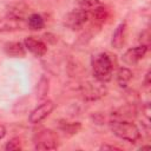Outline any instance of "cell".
Returning <instances> with one entry per match:
<instances>
[{"label": "cell", "instance_id": "1", "mask_svg": "<svg viewBox=\"0 0 151 151\" xmlns=\"http://www.w3.org/2000/svg\"><path fill=\"white\" fill-rule=\"evenodd\" d=\"M109 125L112 133L123 140L136 143L140 139L139 127L130 120H126L124 118H113L109 123Z\"/></svg>", "mask_w": 151, "mask_h": 151}, {"label": "cell", "instance_id": "2", "mask_svg": "<svg viewBox=\"0 0 151 151\" xmlns=\"http://www.w3.org/2000/svg\"><path fill=\"white\" fill-rule=\"evenodd\" d=\"M91 66H92V73L94 79L106 83L112 77L113 71V64L109 54L106 53H97L91 59Z\"/></svg>", "mask_w": 151, "mask_h": 151}, {"label": "cell", "instance_id": "3", "mask_svg": "<svg viewBox=\"0 0 151 151\" xmlns=\"http://www.w3.org/2000/svg\"><path fill=\"white\" fill-rule=\"evenodd\" d=\"M33 143L35 150H54L59 145V138L54 131L50 129H42L35 132Z\"/></svg>", "mask_w": 151, "mask_h": 151}, {"label": "cell", "instance_id": "4", "mask_svg": "<svg viewBox=\"0 0 151 151\" xmlns=\"http://www.w3.org/2000/svg\"><path fill=\"white\" fill-rule=\"evenodd\" d=\"M87 21H90L88 11L81 6L72 9L64 18L65 26H67L68 28H71L73 31H79V29L84 28V26Z\"/></svg>", "mask_w": 151, "mask_h": 151}, {"label": "cell", "instance_id": "5", "mask_svg": "<svg viewBox=\"0 0 151 151\" xmlns=\"http://www.w3.org/2000/svg\"><path fill=\"white\" fill-rule=\"evenodd\" d=\"M104 83L96 79V81H87L81 85V94L87 100H96L103 96H105V86H103Z\"/></svg>", "mask_w": 151, "mask_h": 151}, {"label": "cell", "instance_id": "6", "mask_svg": "<svg viewBox=\"0 0 151 151\" xmlns=\"http://www.w3.org/2000/svg\"><path fill=\"white\" fill-rule=\"evenodd\" d=\"M53 110H54V103L52 100H46V101L41 103L39 106H37L29 113L28 120L32 124H38V123L42 122L46 117H48Z\"/></svg>", "mask_w": 151, "mask_h": 151}, {"label": "cell", "instance_id": "7", "mask_svg": "<svg viewBox=\"0 0 151 151\" xmlns=\"http://www.w3.org/2000/svg\"><path fill=\"white\" fill-rule=\"evenodd\" d=\"M147 47H149V45L142 44V45H139V46L129 48V50H126L125 53L123 54L122 60H123L126 65H136L139 60H142V59L144 58V55H145L146 52H147Z\"/></svg>", "mask_w": 151, "mask_h": 151}, {"label": "cell", "instance_id": "8", "mask_svg": "<svg viewBox=\"0 0 151 151\" xmlns=\"http://www.w3.org/2000/svg\"><path fill=\"white\" fill-rule=\"evenodd\" d=\"M87 11H88V14H90V20L92 21L93 25H96L98 27L101 26L106 21V19L109 18L107 8L104 5H101L100 2H98L93 7L88 8Z\"/></svg>", "mask_w": 151, "mask_h": 151}, {"label": "cell", "instance_id": "9", "mask_svg": "<svg viewBox=\"0 0 151 151\" xmlns=\"http://www.w3.org/2000/svg\"><path fill=\"white\" fill-rule=\"evenodd\" d=\"M24 46H25V48L27 51H29L35 57H42L47 52L46 44L42 40L37 39L35 37H27V38H25Z\"/></svg>", "mask_w": 151, "mask_h": 151}, {"label": "cell", "instance_id": "10", "mask_svg": "<svg viewBox=\"0 0 151 151\" xmlns=\"http://www.w3.org/2000/svg\"><path fill=\"white\" fill-rule=\"evenodd\" d=\"M125 37H126V24L125 22H120L116 27V29H114V32L112 34V39H111L112 47L117 48V50L122 48L124 46V44H125Z\"/></svg>", "mask_w": 151, "mask_h": 151}, {"label": "cell", "instance_id": "11", "mask_svg": "<svg viewBox=\"0 0 151 151\" xmlns=\"http://www.w3.org/2000/svg\"><path fill=\"white\" fill-rule=\"evenodd\" d=\"M25 46L22 42L19 41H12V42H7L5 45V52L7 55L9 57H24L25 55Z\"/></svg>", "mask_w": 151, "mask_h": 151}, {"label": "cell", "instance_id": "12", "mask_svg": "<svg viewBox=\"0 0 151 151\" xmlns=\"http://www.w3.org/2000/svg\"><path fill=\"white\" fill-rule=\"evenodd\" d=\"M27 26L32 31H40L45 26V20H44V18L40 14L32 13L27 18Z\"/></svg>", "mask_w": 151, "mask_h": 151}, {"label": "cell", "instance_id": "13", "mask_svg": "<svg viewBox=\"0 0 151 151\" xmlns=\"http://www.w3.org/2000/svg\"><path fill=\"white\" fill-rule=\"evenodd\" d=\"M132 79V71L127 67H120L117 72V83L120 87H126Z\"/></svg>", "mask_w": 151, "mask_h": 151}, {"label": "cell", "instance_id": "14", "mask_svg": "<svg viewBox=\"0 0 151 151\" xmlns=\"http://www.w3.org/2000/svg\"><path fill=\"white\" fill-rule=\"evenodd\" d=\"M59 127L66 132V133H70V134H74V133H78V131L80 130L81 125L78 123V122H65V120H61L59 123Z\"/></svg>", "mask_w": 151, "mask_h": 151}, {"label": "cell", "instance_id": "15", "mask_svg": "<svg viewBox=\"0 0 151 151\" xmlns=\"http://www.w3.org/2000/svg\"><path fill=\"white\" fill-rule=\"evenodd\" d=\"M48 92V79L46 77H41L37 84V98L42 99L46 97Z\"/></svg>", "mask_w": 151, "mask_h": 151}, {"label": "cell", "instance_id": "16", "mask_svg": "<svg viewBox=\"0 0 151 151\" xmlns=\"http://www.w3.org/2000/svg\"><path fill=\"white\" fill-rule=\"evenodd\" d=\"M5 149L6 150H20L21 149V142L18 137H14L12 138L11 140L7 142V144L5 145Z\"/></svg>", "mask_w": 151, "mask_h": 151}, {"label": "cell", "instance_id": "17", "mask_svg": "<svg viewBox=\"0 0 151 151\" xmlns=\"http://www.w3.org/2000/svg\"><path fill=\"white\" fill-rule=\"evenodd\" d=\"M5 136H6V129L4 125L0 124V139H2Z\"/></svg>", "mask_w": 151, "mask_h": 151}, {"label": "cell", "instance_id": "18", "mask_svg": "<svg viewBox=\"0 0 151 151\" xmlns=\"http://www.w3.org/2000/svg\"><path fill=\"white\" fill-rule=\"evenodd\" d=\"M144 84H145V86H149V84H150V71H149V72L146 73V76H145Z\"/></svg>", "mask_w": 151, "mask_h": 151}, {"label": "cell", "instance_id": "19", "mask_svg": "<svg viewBox=\"0 0 151 151\" xmlns=\"http://www.w3.org/2000/svg\"><path fill=\"white\" fill-rule=\"evenodd\" d=\"M100 149H101V150H105V149H111V150H120L119 147H116V146H109V145H103Z\"/></svg>", "mask_w": 151, "mask_h": 151}]
</instances>
